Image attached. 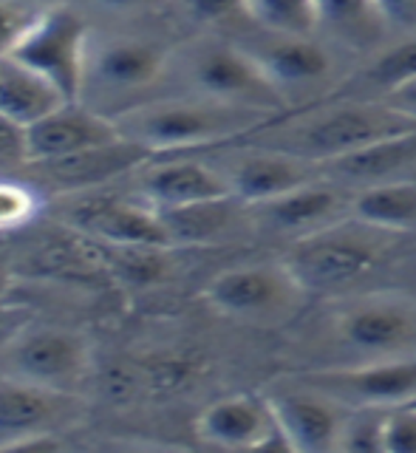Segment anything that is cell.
<instances>
[{"instance_id": "7a4b0ae2", "label": "cell", "mask_w": 416, "mask_h": 453, "mask_svg": "<svg viewBox=\"0 0 416 453\" xmlns=\"http://www.w3.org/2000/svg\"><path fill=\"white\" fill-rule=\"evenodd\" d=\"M278 119L261 111L224 105L196 94L142 99V103L119 111L117 122L125 139L136 142L150 156L170 153H202L219 145H229L255 134L258 127Z\"/></svg>"}, {"instance_id": "d4e9b609", "label": "cell", "mask_w": 416, "mask_h": 453, "mask_svg": "<svg viewBox=\"0 0 416 453\" xmlns=\"http://www.w3.org/2000/svg\"><path fill=\"white\" fill-rule=\"evenodd\" d=\"M351 216L389 233H416V179L385 181L357 190L351 198Z\"/></svg>"}, {"instance_id": "cb8c5ba5", "label": "cell", "mask_w": 416, "mask_h": 453, "mask_svg": "<svg viewBox=\"0 0 416 453\" xmlns=\"http://www.w3.org/2000/svg\"><path fill=\"white\" fill-rule=\"evenodd\" d=\"M65 103L71 99L35 68L18 63L14 57L0 60V111L14 122L32 127Z\"/></svg>"}, {"instance_id": "9c48e42d", "label": "cell", "mask_w": 416, "mask_h": 453, "mask_svg": "<svg viewBox=\"0 0 416 453\" xmlns=\"http://www.w3.org/2000/svg\"><path fill=\"white\" fill-rule=\"evenodd\" d=\"M202 156L212 162V167L224 176L229 193L243 204L269 202L323 176L320 165L247 139L202 150Z\"/></svg>"}, {"instance_id": "1f68e13d", "label": "cell", "mask_w": 416, "mask_h": 453, "mask_svg": "<svg viewBox=\"0 0 416 453\" xmlns=\"http://www.w3.org/2000/svg\"><path fill=\"white\" fill-rule=\"evenodd\" d=\"M173 6L193 26H219L243 18V0H173Z\"/></svg>"}, {"instance_id": "f1b7e54d", "label": "cell", "mask_w": 416, "mask_h": 453, "mask_svg": "<svg viewBox=\"0 0 416 453\" xmlns=\"http://www.w3.org/2000/svg\"><path fill=\"white\" fill-rule=\"evenodd\" d=\"M385 417L382 405H351L346 425H343L340 450H385Z\"/></svg>"}, {"instance_id": "6da1fadb", "label": "cell", "mask_w": 416, "mask_h": 453, "mask_svg": "<svg viewBox=\"0 0 416 453\" xmlns=\"http://www.w3.org/2000/svg\"><path fill=\"white\" fill-rule=\"evenodd\" d=\"M408 131H416V119L385 99L326 96L300 108V113H283L243 139L295 153L323 167L340 156Z\"/></svg>"}, {"instance_id": "ffe728a7", "label": "cell", "mask_w": 416, "mask_h": 453, "mask_svg": "<svg viewBox=\"0 0 416 453\" xmlns=\"http://www.w3.org/2000/svg\"><path fill=\"white\" fill-rule=\"evenodd\" d=\"M323 176L357 193L385 181L416 179V131L380 139L323 165Z\"/></svg>"}, {"instance_id": "ba28073f", "label": "cell", "mask_w": 416, "mask_h": 453, "mask_svg": "<svg viewBox=\"0 0 416 453\" xmlns=\"http://www.w3.org/2000/svg\"><path fill=\"white\" fill-rule=\"evenodd\" d=\"M91 26L71 6H46L9 57L51 80L71 103L82 94Z\"/></svg>"}, {"instance_id": "52a82bcc", "label": "cell", "mask_w": 416, "mask_h": 453, "mask_svg": "<svg viewBox=\"0 0 416 453\" xmlns=\"http://www.w3.org/2000/svg\"><path fill=\"white\" fill-rule=\"evenodd\" d=\"M235 40L261 65L289 108L320 103L332 96V88L340 82V49L320 35H281L250 23L247 32L235 35Z\"/></svg>"}, {"instance_id": "277c9868", "label": "cell", "mask_w": 416, "mask_h": 453, "mask_svg": "<svg viewBox=\"0 0 416 453\" xmlns=\"http://www.w3.org/2000/svg\"><path fill=\"white\" fill-rule=\"evenodd\" d=\"M335 365L394 360L416 354V301L397 292L340 297L326 315Z\"/></svg>"}, {"instance_id": "4316f807", "label": "cell", "mask_w": 416, "mask_h": 453, "mask_svg": "<svg viewBox=\"0 0 416 453\" xmlns=\"http://www.w3.org/2000/svg\"><path fill=\"white\" fill-rule=\"evenodd\" d=\"M94 241V238H91ZM108 278H113L125 289H148L162 283L173 264L170 252L173 247H125V244H103L94 241Z\"/></svg>"}, {"instance_id": "5b68a950", "label": "cell", "mask_w": 416, "mask_h": 453, "mask_svg": "<svg viewBox=\"0 0 416 453\" xmlns=\"http://www.w3.org/2000/svg\"><path fill=\"white\" fill-rule=\"evenodd\" d=\"M170 71L181 77L184 88H188L184 94L261 111L269 117H283L289 111L286 99L235 37L204 35L193 40L188 49L173 54Z\"/></svg>"}, {"instance_id": "e0dca14e", "label": "cell", "mask_w": 416, "mask_h": 453, "mask_svg": "<svg viewBox=\"0 0 416 453\" xmlns=\"http://www.w3.org/2000/svg\"><path fill=\"white\" fill-rule=\"evenodd\" d=\"M202 442L227 450H292L266 394H229L196 419Z\"/></svg>"}, {"instance_id": "484cf974", "label": "cell", "mask_w": 416, "mask_h": 453, "mask_svg": "<svg viewBox=\"0 0 416 453\" xmlns=\"http://www.w3.org/2000/svg\"><path fill=\"white\" fill-rule=\"evenodd\" d=\"M416 80V35L394 37L391 46H382L377 54H371L368 65L357 77L346 80V94L335 96H366V99H385L405 82Z\"/></svg>"}, {"instance_id": "74e56055", "label": "cell", "mask_w": 416, "mask_h": 453, "mask_svg": "<svg viewBox=\"0 0 416 453\" xmlns=\"http://www.w3.org/2000/svg\"><path fill=\"white\" fill-rule=\"evenodd\" d=\"M103 9L111 12H139V9H148L153 4H162V0H96Z\"/></svg>"}, {"instance_id": "3957f363", "label": "cell", "mask_w": 416, "mask_h": 453, "mask_svg": "<svg viewBox=\"0 0 416 453\" xmlns=\"http://www.w3.org/2000/svg\"><path fill=\"white\" fill-rule=\"evenodd\" d=\"M399 238H403L399 233L380 230L374 224L349 216L292 241L283 264L306 292L332 295L374 275L389 252L399 247Z\"/></svg>"}, {"instance_id": "d590c367", "label": "cell", "mask_w": 416, "mask_h": 453, "mask_svg": "<svg viewBox=\"0 0 416 453\" xmlns=\"http://www.w3.org/2000/svg\"><path fill=\"white\" fill-rule=\"evenodd\" d=\"M26 323H28V311L6 303V297H4V301H0V351L9 346V340L18 334Z\"/></svg>"}, {"instance_id": "7c38bea8", "label": "cell", "mask_w": 416, "mask_h": 453, "mask_svg": "<svg viewBox=\"0 0 416 453\" xmlns=\"http://www.w3.org/2000/svg\"><path fill=\"white\" fill-rule=\"evenodd\" d=\"M77 394L20 380L0 377V450L49 448L54 434L77 417Z\"/></svg>"}, {"instance_id": "30bf717a", "label": "cell", "mask_w": 416, "mask_h": 453, "mask_svg": "<svg viewBox=\"0 0 416 453\" xmlns=\"http://www.w3.org/2000/svg\"><path fill=\"white\" fill-rule=\"evenodd\" d=\"M0 357L6 374L68 394H74L91 372V349L80 332L32 320L9 340Z\"/></svg>"}, {"instance_id": "83f0119b", "label": "cell", "mask_w": 416, "mask_h": 453, "mask_svg": "<svg viewBox=\"0 0 416 453\" xmlns=\"http://www.w3.org/2000/svg\"><path fill=\"white\" fill-rule=\"evenodd\" d=\"M243 18L281 35H318L314 0H243Z\"/></svg>"}, {"instance_id": "8d00e7d4", "label": "cell", "mask_w": 416, "mask_h": 453, "mask_svg": "<svg viewBox=\"0 0 416 453\" xmlns=\"http://www.w3.org/2000/svg\"><path fill=\"white\" fill-rule=\"evenodd\" d=\"M385 103H391L394 108L411 113V117L416 119V80L405 82L403 88H397L394 94H389V96H385Z\"/></svg>"}, {"instance_id": "7402d4cb", "label": "cell", "mask_w": 416, "mask_h": 453, "mask_svg": "<svg viewBox=\"0 0 416 453\" xmlns=\"http://www.w3.org/2000/svg\"><path fill=\"white\" fill-rule=\"evenodd\" d=\"M170 244L173 247H210L229 238L243 221H250L247 204L235 196L210 198V202L188 204L162 212Z\"/></svg>"}, {"instance_id": "2e32d148", "label": "cell", "mask_w": 416, "mask_h": 453, "mask_svg": "<svg viewBox=\"0 0 416 453\" xmlns=\"http://www.w3.org/2000/svg\"><path fill=\"white\" fill-rule=\"evenodd\" d=\"M127 179L134 181L131 193L159 212L210 202V198L233 196L224 176L202 153H170L167 159L150 156Z\"/></svg>"}, {"instance_id": "603a6c76", "label": "cell", "mask_w": 416, "mask_h": 453, "mask_svg": "<svg viewBox=\"0 0 416 453\" xmlns=\"http://www.w3.org/2000/svg\"><path fill=\"white\" fill-rule=\"evenodd\" d=\"M26 269L42 278L80 283H94L96 278L108 275L103 261H99L94 241L71 230V226H65V233L46 235L42 241H37L26 255Z\"/></svg>"}, {"instance_id": "ac0fdd59", "label": "cell", "mask_w": 416, "mask_h": 453, "mask_svg": "<svg viewBox=\"0 0 416 453\" xmlns=\"http://www.w3.org/2000/svg\"><path fill=\"white\" fill-rule=\"evenodd\" d=\"M275 419L292 450H340L343 425L351 405L295 377V386H281L269 391Z\"/></svg>"}, {"instance_id": "e575fe53", "label": "cell", "mask_w": 416, "mask_h": 453, "mask_svg": "<svg viewBox=\"0 0 416 453\" xmlns=\"http://www.w3.org/2000/svg\"><path fill=\"white\" fill-rule=\"evenodd\" d=\"M389 37L416 35V0H374Z\"/></svg>"}, {"instance_id": "d6986e66", "label": "cell", "mask_w": 416, "mask_h": 453, "mask_svg": "<svg viewBox=\"0 0 416 453\" xmlns=\"http://www.w3.org/2000/svg\"><path fill=\"white\" fill-rule=\"evenodd\" d=\"M26 134H28V165L65 159V156L103 148L122 139L113 117L85 105L82 99L60 105L49 117H42L32 127H26Z\"/></svg>"}, {"instance_id": "4fadbf2b", "label": "cell", "mask_w": 416, "mask_h": 453, "mask_svg": "<svg viewBox=\"0 0 416 453\" xmlns=\"http://www.w3.org/2000/svg\"><path fill=\"white\" fill-rule=\"evenodd\" d=\"M351 198H354L351 190L320 176L278 198H269V202L247 204V216L250 224L258 226V230L297 241L323 230V226H332L343 219H349Z\"/></svg>"}, {"instance_id": "836d02e7", "label": "cell", "mask_w": 416, "mask_h": 453, "mask_svg": "<svg viewBox=\"0 0 416 453\" xmlns=\"http://www.w3.org/2000/svg\"><path fill=\"white\" fill-rule=\"evenodd\" d=\"M385 450L416 453V400L389 408V417H385Z\"/></svg>"}, {"instance_id": "f546056e", "label": "cell", "mask_w": 416, "mask_h": 453, "mask_svg": "<svg viewBox=\"0 0 416 453\" xmlns=\"http://www.w3.org/2000/svg\"><path fill=\"white\" fill-rule=\"evenodd\" d=\"M42 196L32 181L0 179V233L23 230L40 216Z\"/></svg>"}, {"instance_id": "4dcf8cb0", "label": "cell", "mask_w": 416, "mask_h": 453, "mask_svg": "<svg viewBox=\"0 0 416 453\" xmlns=\"http://www.w3.org/2000/svg\"><path fill=\"white\" fill-rule=\"evenodd\" d=\"M42 9L35 0H0V60L14 51Z\"/></svg>"}, {"instance_id": "f35d334b", "label": "cell", "mask_w": 416, "mask_h": 453, "mask_svg": "<svg viewBox=\"0 0 416 453\" xmlns=\"http://www.w3.org/2000/svg\"><path fill=\"white\" fill-rule=\"evenodd\" d=\"M14 266H9L6 261H0V301H4V297L9 295V289L14 287Z\"/></svg>"}, {"instance_id": "d6a6232c", "label": "cell", "mask_w": 416, "mask_h": 453, "mask_svg": "<svg viewBox=\"0 0 416 453\" xmlns=\"http://www.w3.org/2000/svg\"><path fill=\"white\" fill-rule=\"evenodd\" d=\"M28 165V134L0 111V173H23Z\"/></svg>"}, {"instance_id": "8992f818", "label": "cell", "mask_w": 416, "mask_h": 453, "mask_svg": "<svg viewBox=\"0 0 416 453\" xmlns=\"http://www.w3.org/2000/svg\"><path fill=\"white\" fill-rule=\"evenodd\" d=\"M170 65L173 51L162 40L91 32L80 99L108 117H117L119 111L134 105L131 96L159 85Z\"/></svg>"}, {"instance_id": "8fae6325", "label": "cell", "mask_w": 416, "mask_h": 453, "mask_svg": "<svg viewBox=\"0 0 416 453\" xmlns=\"http://www.w3.org/2000/svg\"><path fill=\"white\" fill-rule=\"evenodd\" d=\"M300 295H306V289L283 261L224 269L204 287V301L215 311L241 320L292 315L300 303Z\"/></svg>"}, {"instance_id": "9a60e30c", "label": "cell", "mask_w": 416, "mask_h": 453, "mask_svg": "<svg viewBox=\"0 0 416 453\" xmlns=\"http://www.w3.org/2000/svg\"><path fill=\"white\" fill-rule=\"evenodd\" d=\"M297 380L337 396L346 405L391 408L416 400V354L354 365H323L297 374Z\"/></svg>"}, {"instance_id": "44dd1931", "label": "cell", "mask_w": 416, "mask_h": 453, "mask_svg": "<svg viewBox=\"0 0 416 453\" xmlns=\"http://www.w3.org/2000/svg\"><path fill=\"white\" fill-rule=\"evenodd\" d=\"M318 35L349 54H377L389 40L374 0H314Z\"/></svg>"}, {"instance_id": "5bb4252c", "label": "cell", "mask_w": 416, "mask_h": 453, "mask_svg": "<svg viewBox=\"0 0 416 453\" xmlns=\"http://www.w3.org/2000/svg\"><path fill=\"white\" fill-rule=\"evenodd\" d=\"M150 159L145 148H139L131 139H117L111 145L91 148L65 159L54 162H32L23 173L37 190H49L54 196H74L89 190L111 188L113 181L134 176L136 170Z\"/></svg>"}]
</instances>
